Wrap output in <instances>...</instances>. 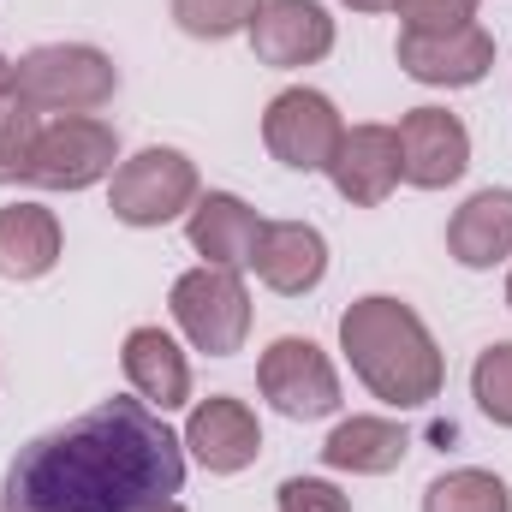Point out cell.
Here are the masks:
<instances>
[{"label": "cell", "mask_w": 512, "mask_h": 512, "mask_svg": "<svg viewBox=\"0 0 512 512\" xmlns=\"http://www.w3.org/2000/svg\"><path fill=\"white\" fill-rule=\"evenodd\" d=\"M447 251L459 268H495L512 256V191L489 185L477 197H465L447 221Z\"/></svg>", "instance_id": "17"}, {"label": "cell", "mask_w": 512, "mask_h": 512, "mask_svg": "<svg viewBox=\"0 0 512 512\" xmlns=\"http://www.w3.org/2000/svg\"><path fill=\"white\" fill-rule=\"evenodd\" d=\"M185 489V441L143 399H108L18 447L0 483L6 512H143Z\"/></svg>", "instance_id": "1"}, {"label": "cell", "mask_w": 512, "mask_h": 512, "mask_svg": "<svg viewBox=\"0 0 512 512\" xmlns=\"http://www.w3.org/2000/svg\"><path fill=\"white\" fill-rule=\"evenodd\" d=\"M245 36H251V54L274 72H298L334 54V18L322 0H262Z\"/></svg>", "instance_id": "10"}, {"label": "cell", "mask_w": 512, "mask_h": 512, "mask_svg": "<svg viewBox=\"0 0 512 512\" xmlns=\"http://www.w3.org/2000/svg\"><path fill=\"white\" fill-rule=\"evenodd\" d=\"M60 221L42 203H6L0 209V280H42L60 262Z\"/></svg>", "instance_id": "19"}, {"label": "cell", "mask_w": 512, "mask_h": 512, "mask_svg": "<svg viewBox=\"0 0 512 512\" xmlns=\"http://www.w3.org/2000/svg\"><path fill=\"white\" fill-rule=\"evenodd\" d=\"M399 179L417 191H447L471 167V131L447 108H411L399 120Z\"/></svg>", "instance_id": "9"}, {"label": "cell", "mask_w": 512, "mask_h": 512, "mask_svg": "<svg viewBox=\"0 0 512 512\" xmlns=\"http://www.w3.org/2000/svg\"><path fill=\"white\" fill-rule=\"evenodd\" d=\"M143 512H185L179 501H161V507H143Z\"/></svg>", "instance_id": "28"}, {"label": "cell", "mask_w": 512, "mask_h": 512, "mask_svg": "<svg viewBox=\"0 0 512 512\" xmlns=\"http://www.w3.org/2000/svg\"><path fill=\"white\" fill-rule=\"evenodd\" d=\"M352 12H393V0H346Z\"/></svg>", "instance_id": "26"}, {"label": "cell", "mask_w": 512, "mask_h": 512, "mask_svg": "<svg viewBox=\"0 0 512 512\" xmlns=\"http://www.w3.org/2000/svg\"><path fill=\"white\" fill-rule=\"evenodd\" d=\"M328 179H334V191L352 209L387 203L393 185H399V131L393 126H346L334 161H328Z\"/></svg>", "instance_id": "13"}, {"label": "cell", "mask_w": 512, "mask_h": 512, "mask_svg": "<svg viewBox=\"0 0 512 512\" xmlns=\"http://www.w3.org/2000/svg\"><path fill=\"white\" fill-rule=\"evenodd\" d=\"M36 131H42V114L30 102H18V96L0 102V185H24Z\"/></svg>", "instance_id": "23"}, {"label": "cell", "mask_w": 512, "mask_h": 512, "mask_svg": "<svg viewBox=\"0 0 512 512\" xmlns=\"http://www.w3.org/2000/svg\"><path fill=\"white\" fill-rule=\"evenodd\" d=\"M120 90V66L90 42H48L12 66V96L36 114H96Z\"/></svg>", "instance_id": "3"}, {"label": "cell", "mask_w": 512, "mask_h": 512, "mask_svg": "<svg viewBox=\"0 0 512 512\" xmlns=\"http://www.w3.org/2000/svg\"><path fill=\"white\" fill-rule=\"evenodd\" d=\"M507 304H512V274H507Z\"/></svg>", "instance_id": "29"}, {"label": "cell", "mask_w": 512, "mask_h": 512, "mask_svg": "<svg viewBox=\"0 0 512 512\" xmlns=\"http://www.w3.org/2000/svg\"><path fill=\"white\" fill-rule=\"evenodd\" d=\"M6 96H12V60L0 54V102H6Z\"/></svg>", "instance_id": "27"}, {"label": "cell", "mask_w": 512, "mask_h": 512, "mask_svg": "<svg viewBox=\"0 0 512 512\" xmlns=\"http://www.w3.org/2000/svg\"><path fill=\"white\" fill-rule=\"evenodd\" d=\"M185 239L209 268H251L256 239H262V215L233 191H209L191 203L185 215Z\"/></svg>", "instance_id": "15"}, {"label": "cell", "mask_w": 512, "mask_h": 512, "mask_svg": "<svg viewBox=\"0 0 512 512\" xmlns=\"http://www.w3.org/2000/svg\"><path fill=\"white\" fill-rule=\"evenodd\" d=\"M393 60H399L405 78H417L429 90H471L495 66V36L483 24H465V30H447V36H399Z\"/></svg>", "instance_id": "11"}, {"label": "cell", "mask_w": 512, "mask_h": 512, "mask_svg": "<svg viewBox=\"0 0 512 512\" xmlns=\"http://www.w3.org/2000/svg\"><path fill=\"white\" fill-rule=\"evenodd\" d=\"M340 352H346L352 376L393 411H423L447 382V364H441V346H435L429 322L405 298H387V292L346 304Z\"/></svg>", "instance_id": "2"}, {"label": "cell", "mask_w": 512, "mask_h": 512, "mask_svg": "<svg viewBox=\"0 0 512 512\" xmlns=\"http://www.w3.org/2000/svg\"><path fill=\"white\" fill-rule=\"evenodd\" d=\"M167 310L179 322V334L209 352V358H233L245 352V334H251V292L239 280V268H191L173 280L167 292Z\"/></svg>", "instance_id": "4"}, {"label": "cell", "mask_w": 512, "mask_h": 512, "mask_svg": "<svg viewBox=\"0 0 512 512\" xmlns=\"http://www.w3.org/2000/svg\"><path fill=\"white\" fill-rule=\"evenodd\" d=\"M120 364H126L131 393H137L149 411H179V405H191V364H185V352H179V340H173L167 328H131Z\"/></svg>", "instance_id": "16"}, {"label": "cell", "mask_w": 512, "mask_h": 512, "mask_svg": "<svg viewBox=\"0 0 512 512\" xmlns=\"http://www.w3.org/2000/svg\"><path fill=\"white\" fill-rule=\"evenodd\" d=\"M423 512H512V489L495 471H441L429 489H423Z\"/></svg>", "instance_id": "20"}, {"label": "cell", "mask_w": 512, "mask_h": 512, "mask_svg": "<svg viewBox=\"0 0 512 512\" xmlns=\"http://www.w3.org/2000/svg\"><path fill=\"white\" fill-rule=\"evenodd\" d=\"M256 387L262 399L292 417V423H316V417H334L340 411V376L328 364V352L316 340H298V334H280L262 364H256Z\"/></svg>", "instance_id": "7"}, {"label": "cell", "mask_w": 512, "mask_h": 512, "mask_svg": "<svg viewBox=\"0 0 512 512\" xmlns=\"http://www.w3.org/2000/svg\"><path fill=\"white\" fill-rule=\"evenodd\" d=\"M197 197L203 191H197L191 155L185 149H167V143L137 149L131 161H120L114 167V185H108V209H114L120 227H167V221L191 215Z\"/></svg>", "instance_id": "5"}, {"label": "cell", "mask_w": 512, "mask_h": 512, "mask_svg": "<svg viewBox=\"0 0 512 512\" xmlns=\"http://www.w3.org/2000/svg\"><path fill=\"white\" fill-rule=\"evenodd\" d=\"M471 399H477V411L489 423L512 429V340L477 352V364H471Z\"/></svg>", "instance_id": "22"}, {"label": "cell", "mask_w": 512, "mask_h": 512, "mask_svg": "<svg viewBox=\"0 0 512 512\" xmlns=\"http://www.w3.org/2000/svg\"><path fill=\"white\" fill-rule=\"evenodd\" d=\"M274 507L280 512H352V501L334 483H322V477H286L274 489Z\"/></svg>", "instance_id": "25"}, {"label": "cell", "mask_w": 512, "mask_h": 512, "mask_svg": "<svg viewBox=\"0 0 512 512\" xmlns=\"http://www.w3.org/2000/svg\"><path fill=\"white\" fill-rule=\"evenodd\" d=\"M405 453H411V435L387 417H346L322 441V465L352 471V477H387V471L405 465Z\"/></svg>", "instance_id": "18"}, {"label": "cell", "mask_w": 512, "mask_h": 512, "mask_svg": "<svg viewBox=\"0 0 512 512\" xmlns=\"http://www.w3.org/2000/svg\"><path fill=\"white\" fill-rule=\"evenodd\" d=\"M399 36H447L477 24V0H393Z\"/></svg>", "instance_id": "24"}, {"label": "cell", "mask_w": 512, "mask_h": 512, "mask_svg": "<svg viewBox=\"0 0 512 512\" xmlns=\"http://www.w3.org/2000/svg\"><path fill=\"white\" fill-rule=\"evenodd\" d=\"M340 137H346L340 108H334L322 90H310V84L280 90V96L268 102V114H262V143H268V155H274L280 167H292V173H328Z\"/></svg>", "instance_id": "8"}, {"label": "cell", "mask_w": 512, "mask_h": 512, "mask_svg": "<svg viewBox=\"0 0 512 512\" xmlns=\"http://www.w3.org/2000/svg\"><path fill=\"white\" fill-rule=\"evenodd\" d=\"M262 0H173V24L197 42H227L245 36Z\"/></svg>", "instance_id": "21"}, {"label": "cell", "mask_w": 512, "mask_h": 512, "mask_svg": "<svg viewBox=\"0 0 512 512\" xmlns=\"http://www.w3.org/2000/svg\"><path fill=\"white\" fill-rule=\"evenodd\" d=\"M256 280L280 298H304L328 274V239L310 221H262V239L251 256Z\"/></svg>", "instance_id": "14"}, {"label": "cell", "mask_w": 512, "mask_h": 512, "mask_svg": "<svg viewBox=\"0 0 512 512\" xmlns=\"http://www.w3.org/2000/svg\"><path fill=\"white\" fill-rule=\"evenodd\" d=\"M185 447L191 459L209 471V477H239L245 465H256L262 453V429H256V411L233 393H215L191 411L185 423Z\"/></svg>", "instance_id": "12"}, {"label": "cell", "mask_w": 512, "mask_h": 512, "mask_svg": "<svg viewBox=\"0 0 512 512\" xmlns=\"http://www.w3.org/2000/svg\"><path fill=\"white\" fill-rule=\"evenodd\" d=\"M114 161H120V131L108 126V120L60 114V120H42V131H36L24 185H42V191H90V185H102L114 173Z\"/></svg>", "instance_id": "6"}]
</instances>
